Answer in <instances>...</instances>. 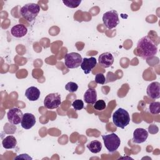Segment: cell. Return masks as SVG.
<instances>
[{
	"mask_svg": "<svg viewBox=\"0 0 160 160\" xmlns=\"http://www.w3.org/2000/svg\"><path fill=\"white\" fill-rule=\"evenodd\" d=\"M136 50L138 56L144 59H148L157 54L158 46L148 36H146L138 41Z\"/></svg>",
	"mask_w": 160,
	"mask_h": 160,
	"instance_id": "1",
	"label": "cell"
},
{
	"mask_svg": "<svg viewBox=\"0 0 160 160\" xmlns=\"http://www.w3.org/2000/svg\"><path fill=\"white\" fill-rule=\"evenodd\" d=\"M39 11L40 7L38 4L28 3L21 8L20 14L28 22H32L36 18Z\"/></svg>",
	"mask_w": 160,
	"mask_h": 160,
	"instance_id": "2",
	"label": "cell"
},
{
	"mask_svg": "<svg viewBox=\"0 0 160 160\" xmlns=\"http://www.w3.org/2000/svg\"><path fill=\"white\" fill-rule=\"evenodd\" d=\"M112 122L116 127L124 129L130 122L128 112L122 108H119L112 114Z\"/></svg>",
	"mask_w": 160,
	"mask_h": 160,
	"instance_id": "3",
	"label": "cell"
},
{
	"mask_svg": "<svg viewBox=\"0 0 160 160\" xmlns=\"http://www.w3.org/2000/svg\"><path fill=\"white\" fill-rule=\"evenodd\" d=\"M102 138L106 148L109 152L116 151L121 144L120 138L115 133L102 135Z\"/></svg>",
	"mask_w": 160,
	"mask_h": 160,
	"instance_id": "4",
	"label": "cell"
},
{
	"mask_svg": "<svg viewBox=\"0 0 160 160\" xmlns=\"http://www.w3.org/2000/svg\"><path fill=\"white\" fill-rule=\"evenodd\" d=\"M102 22L108 29H112L115 28L119 23V19L117 11L111 10L104 13L102 16Z\"/></svg>",
	"mask_w": 160,
	"mask_h": 160,
	"instance_id": "5",
	"label": "cell"
},
{
	"mask_svg": "<svg viewBox=\"0 0 160 160\" xmlns=\"http://www.w3.org/2000/svg\"><path fill=\"white\" fill-rule=\"evenodd\" d=\"M64 64L69 69H74L79 67L82 63V58L81 56L75 52L67 53L64 56Z\"/></svg>",
	"mask_w": 160,
	"mask_h": 160,
	"instance_id": "6",
	"label": "cell"
},
{
	"mask_svg": "<svg viewBox=\"0 0 160 160\" xmlns=\"http://www.w3.org/2000/svg\"><path fill=\"white\" fill-rule=\"evenodd\" d=\"M61 104V96L58 93H50L45 97L44 100L45 108L49 109L58 108Z\"/></svg>",
	"mask_w": 160,
	"mask_h": 160,
	"instance_id": "7",
	"label": "cell"
},
{
	"mask_svg": "<svg viewBox=\"0 0 160 160\" xmlns=\"http://www.w3.org/2000/svg\"><path fill=\"white\" fill-rule=\"evenodd\" d=\"M23 116L22 112L18 108H14L8 111L7 112V118L8 121L14 125L19 124L21 122Z\"/></svg>",
	"mask_w": 160,
	"mask_h": 160,
	"instance_id": "8",
	"label": "cell"
},
{
	"mask_svg": "<svg viewBox=\"0 0 160 160\" xmlns=\"http://www.w3.org/2000/svg\"><path fill=\"white\" fill-rule=\"evenodd\" d=\"M147 94L150 98L156 99L160 98V83L159 82H152L149 84L146 89Z\"/></svg>",
	"mask_w": 160,
	"mask_h": 160,
	"instance_id": "9",
	"label": "cell"
},
{
	"mask_svg": "<svg viewBox=\"0 0 160 160\" xmlns=\"http://www.w3.org/2000/svg\"><path fill=\"white\" fill-rule=\"evenodd\" d=\"M148 137V131L144 128H136L133 132L132 141L134 142L140 144L145 142Z\"/></svg>",
	"mask_w": 160,
	"mask_h": 160,
	"instance_id": "10",
	"label": "cell"
},
{
	"mask_svg": "<svg viewBox=\"0 0 160 160\" xmlns=\"http://www.w3.org/2000/svg\"><path fill=\"white\" fill-rule=\"evenodd\" d=\"M98 62L103 68L110 67L114 62V57L112 54L109 52L101 54L98 58Z\"/></svg>",
	"mask_w": 160,
	"mask_h": 160,
	"instance_id": "11",
	"label": "cell"
},
{
	"mask_svg": "<svg viewBox=\"0 0 160 160\" xmlns=\"http://www.w3.org/2000/svg\"><path fill=\"white\" fill-rule=\"evenodd\" d=\"M97 60L94 57H91L89 58H84L82 59V63L81 64V68L83 70L86 74H89L92 69L96 66Z\"/></svg>",
	"mask_w": 160,
	"mask_h": 160,
	"instance_id": "12",
	"label": "cell"
},
{
	"mask_svg": "<svg viewBox=\"0 0 160 160\" xmlns=\"http://www.w3.org/2000/svg\"><path fill=\"white\" fill-rule=\"evenodd\" d=\"M36 124V118L31 113L26 112L23 114L21 125L25 129H29L32 128Z\"/></svg>",
	"mask_w": 160,
	"mask_h": 160,
	"instance_id": "13",
	"label": "cell"
},
{
	"mask_svg": "<svg viewBox=\"0 0 160 160\" xmlns=\"http://www.w3.org/2000/svg\"><path fill=\"white\" fill-rule=\"evenodd\" d=\"M28 32L27 28L21 24H18L14 26L11 29V34L15 38H22L24 37Z\"/></svg>",
	"mask_w": 160,
	"mask_h": 160,
	"instance_id": "14",
	"label": "cell"
},
{
	"mask_svg": "<svg viewBox=\"0 0 160 160\" xmlns=\"http://www.w3.org/2000/svg\"><path fill=\"white\" fill-rule=\"evenodd\" d=\"M40 94L39 89L35 86H31L25 91V96L30 101H35L38 100L40 96Z\"/></svg>",
	"mask_w": 160,
	"mask_h": 160,
	"instance_id": "15",
	"label": "cell"
},
{
	"mask_svg": "<svg viewBox=\"0 0 160 160\" xmlns=\"http://www.w3.org/2000/svg\"><path fill=\"white\" fill-rule=\"evenodd\" d=\"M84 101L87 104H94L97 101V92L93 88H89L84 94Z\"/></svg>",
	"mask_w": 160,
	"mask_h": 160,
	"instance_id": "16",
	"label": "cell"
},
{
	"mask_svg": "<svg viewBox=\"0 0 160 160\" xmlns=\"http://www.w3.org/2000/svg\"><path fill=\"white\" fill-rule=\"evenodd\" d=\"M17 144V140L13 136H6L2 141V145L4 148L9 149H13Z\"/></svg>",
	"mask_w": 160,
	"mask_h": 160,
	"instance_id": "17",
	"label": "cell"
},
{
	"mask_svg": "<svg viewBox=\"0 0 160 160\" xmlns=\"http://www.w3.org/2000/svg\"><path fill=\"white\" fill-rule=\"evenodd\" d=\"M88 149L92 152V153H98L102 149V144L100 141L98 140H94L91 141L89 143L87 144Z\"/></svg>",
	"mask_w": 160,
	"mask_h": 160,
	"instance_id": "18",
	"label": "cell"
},
{
	"mask_svg": "<svg viewBox=\"0 0 160 160\" xmlns=\"http://www.w3.org/2000/svg\"><path fill=\"white\" fill-rule=\"evenodd\" d=\"M149 111L152 114H158L160 112V102H152L150 103Z\"/></svg>",
	"mask_w": 160,
	"mask_h": 160,
	"instance_id": "19",
	"label": "cell"
},
{
	"mask_svg": "<svg viewBox=\"0 0 160 160\" xmlns=\"http://www.w3.org/2000/svg\"><path fill=\"white\" fill-rule=\"evenodd\" d=\"M63 4L70 8H76L78 7L81 2V0H70V1H62Z\"/></svg>",
	"mask_w": 160,
	"mask_h": 160,
	"instance_id": "20",
	"label": "cell"
},
{
	"mask_svg": "<svg viewBox=\"0 0 160 160\" xmlns=\"http://www.w3.org/2000/svg\"><path fill=\"white\" fill-rule=\"evenodd\" d=\"M106 102L102 99L98 100L94 104V108L98 111H102L106 108Z\"/></svg>",
	"mask_w": 160,
	"mask_h": 160,
	"instance_id": "21",
	"label": "cell"
},
{
	"mask_svg": "<svg viewBox=\"0 0 160 160\" xmlns=\"http://www.w3.org/2000/svg\"><path fill=\"white\" fill-rule=\"evenodd\" d=\"M65 89L70 92H74L78 90V86L74 82H69L66 84Z\"/></svg>",
	"mask_w": 160,
	"mask_h": 160,
	"instance_id": "22",
	"label": "cell"
},
{
	"mask_svg": "<svg viewBox=\"0 0 160 160\" xmlns=\"http://www.w3.org/2000/svg\"><path fill=\"white\" fill-rule=\"evenodd\" d=\"M72 106L76 111L81 110L84 108V102L81 99H76L72 103Z\"/></svg>",
	"mask_w": 160,
	"mask_h": 160,
	"instance_id": "23",
	"label": "cell"
},
{
	"mask_svg": "<svg viewBox=\"0 0 160 160\" xmlns=\"http://www.w3.org/2000/svg\"><path fill=\"white\" fill-rule=\"evenodd\" d=\"M106 78L104 74L102 73H98L95 76V82L98 84H104L106 82Z\"/></svg>",
	"mask_w": 160,
	"mask_h": 160,
	"instance_id": "24",
	"label": "cell"
},
{
	"mask_svg": "<svg viewBox=\"0 0 160 160\" xmlns=\"http://www.w3.org/2000/svg\"><path fill=\"white\" fill-rule=\"evenodd\" d=\"M32 159V158H31L30 156H28V154H20L18 156H16L15 158V159Z\"/></svg>",
	"mask_w": 160,
	"mask_h": 160,
	"instance_id": "25",
	"label": "cell"
}]
</instances>
